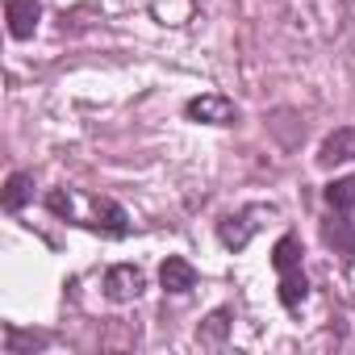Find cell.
Instances as JSON below:
<instances>
[{
  "instance_id": "1",
  "label": "cell",
  "mask_w": 355,
  "mask_h": 355,
  "mask_svg": "<svg viewBox=\"0 0 355 355\" xmlns=\"http://www.w3.org/2000/svg\"><path fill=\"white\" fill-rule=\"evenodd\" d=\"M284 34L309 51H322L347 30V0H284Z\"/></svg>"
},
{
  "instance_id": "2",
  "label": "cell",
  "mask_w": 355,
  "mask_h": 355,
  "mask_svg": "<svg viewBox=\"0 0 355 355\" xmlns=\"http://www.w3.org/2000/svg\"><path fill=\"white\" fill-rule=\"evenodd\" d=\"M272 214H276L272 205H247V209L222 218V222H218V239H222V247H226V251H243V247L259 234L263 218H272Z\"/></svg>"
},
{
  "instance_id": "3",
  "label": "cell",
  "mask_w": 355,
  "mask_h": 355,
  "mask_svg": "<svg viewBox=\"0 0 355 355\" xmlns=\"http://www.w3.org/2000/svg\"><path fill=\"white\" fill-rule=\"evenodd\" d=\"M184 113H189V121H201V125H234V121H239V105H234V101H226L222 92L193 96Z\"/></svg>"
},
{
  "instance_id": "4",
  "label": "cell",
  "mask_w": 355,
  "mask_h": 355,
  "mask_svg": "<svg viewBox=\"0 0 355 355\" xmlns=\"http://www.w3.org/2000/svg\"><path fill=\"white\" fill-rule=\"evenodd\" d=\"M142 288H146V276H142V268H134V263H113V268L105 272V297L117 301V305L134 301Z\"/></svg>"
},
{
  "instance_id": "5",
  "label": "cell",
  "mask_w": 355,
  "mask_h": 355,
  "mask_svg": "<svg viewBox=\"0 0 355 355\" xmlns=\"http://www.w3.org/2000/svg\"><path fill=\"white\" fill-rule=\"evenodd\" d=\"M5 21H9V34L17 42L34 38L38 21H42V5L38 0H5Z\"/></svg>"
},
{
  "instance_id": "6",
  "label": "cell",
  "mask_w": 355,
  "mask_h": 355,
  "mask_svg": "<svg viewBox=\"0 0 355 355\" xmlns=\"http://www.w3.org/2000/svg\"><path fill=\"white\" fill-rule=\"evenodd\" d=\"M159 284H163V293L184 297V293L197 288V268H193L189 259H180V255H167L163 268H159Z\"/></svg>"
},
{
  "instance_id": "7",
  "label": "cell",
  "mask_w": 355,
  "mask_h": 355,
  "mask_svg": "<svg viewBox=\"0 0 355 355\" xmlns=\"http://www.w3.org/2000/svg\"><path fill=\"white\" fill-rule=\"evenodd\" d=\"M351 159H355V125H338V130L322 142L318 163H322V167H338V163H351Z\"/></svg>"
},
{
  "instance_id": "8",
  "label": "cell",
  "mask_w": 355,
  "mask_h": 355,
  "mask_svg": "<svg viewBox=\"0 0 355 355\" xmlns=\"http://www.w3.org/2000/svg\"><path fill=\"white\" fill-rule=\"evenodd\" d=\"M322 239H326L334 251H343V255H355V226H351V214H338V209H330V218L322 222Z\"/></svg>"
},
{
  "instance_id": "9",
  "label": "cell",
  "mask_w": 355,
  "mask_h": 355,
  "mask_svg": "<svg viewBox=\"0 0 355 355\" xmlns=\"http://www.w3.org/2000/svg\"><path fill=\"white\" fill-rule=\"evenodd\" d=\"M268 130L280 138V146H284V150H293V146L305 138V125L297 121V113H293V109H276V113L268 117Z\"/></svg>"
},
{
  "instance_id": "10",
  "label": "cell",
  "mask_w": 355,
  "mask_h": 355,
  "mask_svg": "<svg viewBox=\"0 0 355 355\" xmlns=\"http://www.w3.org/2000/svg\"><path fill=\"white\" fill-rule=\"evenodd\" d=\"M230 322H234L230 309H214V313L197 326V343H201V347H222L226 334H230Z\"/></svg>"
},
{
  "instance_id": "11",
  "label": "cell",
  "mask_w": 355,
  "mask_h": 355,
  "mask_svg": "<svg viewBox=\"0 0 355 355\" xmlns=\"http://www.w3.org/2000/svg\"><path fill=\"white\" fill-rule=\"evenodd\" d=\"M305 297H309V280H305V272H301V268L280 272V305H284V309H301Z\"/></svg>"
},
{
  "instance_id": "12",
  "label": "cell",
  "mask_w": 355,
  "mask_h": 355,
  "mask_svg": "<svg viewBox=\"0 0 355 355\" xmlns=\"http://www.w3.org/2000/svg\"><path fill=\"white\" fill-rule=\"evenodd\" d=\"M30 197H34V175H30V171H13L9 180H5V209L17 214Z\"/></svg>"
},
{
  "instance_id": "13",
  "label": "cell",
  "mask_w": 355,
  "mask_h": 355,
  "mask_svg": "<svg viewBox=\"0 0 355 355\" xmlns=\"http://www.w3.org/2000/svg\"><path fill=\"white\" fill-rule=\"evenodd\" d=\"M130 218H125V209L117 205V201H96V230H105V234H113V239H121L130 226H125Z\"/></svg>"
},
{
  "instance_id": "14",
  "label": "cell",
  "mask_w": 355,
  "mask_h": 355,
  "mask_svg": "<svg viewBox=\"0 0 355 355\" xmlns=\"http://www.w3.org/2000/svg\"><path fill=\"white\" fill-rule=\"evenodd\" d=\"M301 255H305V251H301V239H297V234H284V239L272 247V268H276V272H293V268H301Z\"/></svg>"
},
{
  "instance_id": "15",
  "label": "cell",
  "mask_w": 355,
  "mask_h": 355,
  "mask_svg": "<svg viewBox=\"0 0 355 355\" xmlns=\"http://www.w3.org/2000/svg\"><path fill=\"white\" fill-rule=\"evenodd\" d=\"M38 347H46V334L5 326V355H26V351H38Z\"/></svg>"
},
{
  "instance_id": "16",
  "label": "cell",
  "mask_w": 355,
  "mask_h": 355,
  "mask_svg": "<svg viewBox=\"0 0 355 355\" xmlns=\"http://www.w3.org/2000/svg\"><path fill=\"white\" fill-rule=\"evenodd\" d=\"M326 205L338 209V214H351V205H355V175H343V180L326 184Z\"/></svg>"
},
{
  "instance_id": "17",
  "label": "cell",
  "mask_w": 355,
  "mask_h": 355,
  "mask_svg": "<svg viewBox=\"0 0 355 355\" xmlns=\"http://www.w3.org/2000/svg\"><path fill=\"white\" fill-rule=\"evenodd\" d=\"M46 205H51V214H59V218H71V209H76L67 193H51V197H46Z\"/></svg>"
}]
</instances>
